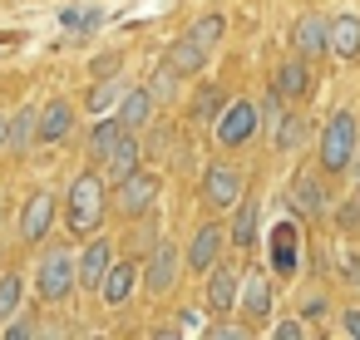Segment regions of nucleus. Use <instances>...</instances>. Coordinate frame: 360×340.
I'll return each mask as SVG.
<instances>
[{
  "mask_svg": "<svg viewBox=\"0 0 360 340\" xmlns=\"http://www.w3.org/2000/svg\"><path fill=\"white\" fill-rule=\"evenodd\" d=\"M119 133H124V124H119L114 114H104V119L94 124V133H89V158H94V163H104V153L114 148V138H119Z\"/></svg>",
  "mask_w": 360,
  "mask_h": 340,
  "instance_id": "28",
  "label": "nucleus"
},
{
  "mask_svg": "<svg viewBox=\"0 0 360 340\" xmlns=\"http://www.w3.org/2000/svg\"><path fill=\"white\" fill-rule=\"evenodd\" d=\"M222 109H227V89H222V84H202V89H198V99H193V109H188V119L212 129Z\"/></svg>",
  "mask_w": 360,
  "mask_h": 340,
  "instance_id": "25",
  "label": "nucleus"
},
{
  "mask_svg": "<svg viewBox=\"0 0 360 340\" xmlns=\"http://www.w3.org/2000/svg\"><path fill=\"white\" fill-rule=\"evenodd\" d=\"M109 266H114V242H109V237H94V242L79 251V261H75V286L99 291V281H104Z\"/></svg>",
  "mask_w": 360,
  "mask_h": 340,
  "instance_id": "17",
  "label": "nucleus"
},
{
  "mask_svg": "<svg viewBox=\"0 0 360 340\" xmlns=\"http://www.w3.org/2000/svg\"><path fill=\"white\" fill-rule=\"evenodd\" d=\"M178 320H183V325H178V330H188V335H198V330H202V315H198V310H183V315H178Z\"/></svg>",
  "mask_w": 360,
  "mask_h": 340,
  "instance_id": "36",
  "label": "nucleus"
},
{
  "mask_svg": "<svg viewBox=\"0 0 360 340\" xmlns=\"http://www.w3.org/2000/svg\"><path fill=\"white\" fill-rule=\"evenodd\" d=\"M237 310H242V320H247V325L271 320V276H266V271H247V276H242Z\"/></svg>",
  "mask_w": 360,
  "mask_h": 340,
  "instance_id": "14",
  "label": "nucleus"
},
{
  "mask_svg": "<svg viewBox=\"0 0 360 340\" xmlns=\"http://www.w3.org/2000/svg\"><path fill=\"white\" fill-rule=\"evenodd\" d=\"M291 55H301V60H330L326 55V15H316V11H306V15H296V25H291Z\"/></svg>",
  "mask_w": 360,
  "mask_h": 340,
  "instance_id": "15",
  "label": "nucleus"
},
{
  "mask_svg": "<svg viewBox=\"0 0 360 340\" xmlns=\"http://www.w3.org/2000/svg\"><path fill=\"white\" fill-rule=\"evenodd\" d=\"M271 94H276L281 104H301V99L311 94V60L286 55V60L276 65V74H271Z\"/></svg>",
  "mask_w": 360,
  "mask_h": 340,
  "instance_id": "13",
  "label": "nucleus"
},
{
  "mask_svg": "<svg viewBox=\"0 0 360 340\" xmlns=\"http://www.w3.org/2000/svg\"><path fill=\"white\" fill-rule=\"evenodd\" d=\"M139 168H143V143H139L134 129H124V133L114 138V148L104 153V178H109V183H124V178L139 173Z\"/></svg>",
  "mask_w": 360,
  "mask_h": 340,
  "instance_id": "16",
  "label": "nucleus"
},
{
  "mask_svg": "<svg viewBox=\"0 0 360 340\" xmlns=\"http://www.w3.org/2000/svg\"><path fill=\"white\" fill-rule=\"evenodd\" d=\"M158 192H163V178L148 173V168H139V173H129L124 183H114V212L134 222V217H143V212L158 207Z\"/></svg>",
  "mask_w": 360,
  "mask_h": 340,
  "instance_id": "5",
  "label": "nucleus"
},
{
  "mask_svg": "<svg viewBox=\"0 0 360 340\" xmlns=\"http://www.w3.org/2000/svg\"><path fill=\"white\" fill-rule=\"evenodd\" d=\"M340 335L345 340H360V306H345L340 310Z\"/></svg>",
  "mask_w": 360,
  "mask_h": 340,
  "instance_id": "33",
  "label": "nucleus"
},
{
  "mask_svg": "<svg viewBox=\"0 0 360 340\" xmlns=\"http://www.w3.org/2000/svg\"><path fill=\"white\" fill-rule=\"evenodd\" d=\"M35 124H40V114H35V109H20V114L11 119V138H6V148L25 153V148H30V138H35Z\"/></svg>",
  "mask_w": 360,
  "mask_h": 340,
  "instance_id": "29",
  "label": "nucleus"
},
{
  "mask_svg": "<svg viewBox=\"0 0 360 340\" xmlns=\"http://www.w3.org/2000/svg\"><path fill=\"white\" fill-rule=\"evenodd\" d=\"M355 148H360V119H355V109H335L316 138V168L326 178H340V173H350Z\"/></svg>",
  "mask_w": 360,
  "mask_h": 340,
  "instance_id": "2",
  "label": "nucleus"
},
{
  "mask_svg": "<svg viewBox=\"0 0 360 340\" xmlns=\"http://www.w3.org/2000/svg\"><path fill=\"white\" fill-rule=\"evenodd\" d=\"M119 94H124V84H114V79H99V84L89 89V109H94V114H109V109L119 104Z\"/></svg>",
  "mask_w": 360,
  "mask_h": 340,
  "instance_id": "30",
  "label": "nucleus"
},
{
  "mask_svg": "<svg viewBox=\"0 0 360 340\" xmlns=\"http://www.w3.org/2000/svg\"><path fill=\"white\" fill-rule=\"evenodd\" d=\"M148 94H153L158 104H168V99L178 94V74H173L168 65H158V70H153V79H148Z\"/></svg>",
  "mask_w": 360,
  "mask_h": 340,
  "instance_id": "31",
  "label": "nucleus"
},
{
  "mask_svg": "<svg viewBox=\"0 0 360 340\" xmlns=\"http://www.w3.org/2000/svg\"><path fill=\"white\" fill-rule=\"evenodd\" d=\"M350 286H355V291H360V271H355V281H350Z\"/></svg>",
  "mask_w": 360,
  "mask_h": 340,
  "instance_id": "39",
  "label": "nucleus"
},
{
  "mask_svg": "<svg viewBox=\"0 0 360 340\" xmlns=\"http://www.w3.org/2000/svg\"><path fill=\"white\" fill-rule=\"evenodd\" d=\"M25 301V276L20 271H0V320H11Z\"/></svg>",
  "mask_w": 360,
  "mask_h": 340,
  "instance_id": "27",
  "label": "nucleus"
},
{
  "mask_svg": "<svg viewBox=\"0 0 360 340\" xmlns=\"http://www.w3.org/2000/svg\"><path fill=\"white\" fill-rule=\"evenodd\" d=\"M35 291H40L45 301H55V306H60V301L75 291V251H70V247H50V251L40 256Z\"/></svg>",
  "mask_w": 360,
  "mask_h": 340,
  "instance_id": "8",
  "label": "nucleus"
},
{
  "mask_svg": "<svg viewBox=\"0 0 360 340\" xmlns=\"http://www.w3.org/2000/svg\"><path fill=\"white\" fill-rule=\"evenodd\" d=\"M257 133H262V104L257 99H227V109L212 124V138L222 148H247Z\"/></svg>",
  "mask_w": 360,
  "mask_h": 340,
  "instance_id": "3",
  "label": "nucleus"
},
{
  "mask_svg": "<svg viewBox=\"0 0 360 340\" xmlns=\"http://www.w3.org/2000/svg\"><path fill=\"white\" fill-rule=\"evenodd\" d=\"M178 271H183V251H178L168 237H158V242L148 247V261L139 266V281H143L148 296H168V291L178 286Z\"/></svg>",
  "mask_w": 360,
  "mask_h": 340,
  "instance_id": "7",
  "label": "nucleus"
},
{
  "mask_svg": "<svg viewBox=\"0 0 360 340\" xmlns=\"http://www.w3.org/2000/svg\"><path fill=\"white\" fill-rule=\"evenodd\" d=\"M202 276H207V281H202V306H207L212 315H227V310H237L242 271H237V266H227V261H212Z\"/></svg>",
  "mask_w": 360,
  "mask_h": 340,
  "instance_id": "9",
  "label": "nucleus"
},
{
  "mask_svg": "<svg viewBox=\"0 0 360 340\" xmlns=\"http://www.w3.org/2000/svg\"><path fill=\"white\" fill-rule=\"evenodd\" d=\"M291 212L301 217V222H326L330 217V188H326V173L321 168H301L296 178H291Z\"/></svg>",
  "mask_w": 360,
  "mask_h": 340,
  "instance_id": "6",
  "label": "nucleus"
},
{
  "mask_svg": "<svg viewBox=\"0 0 360 340\" xmlns=\"http://www.w3.org/2000/svg\"><path fill=\"white\" fill-rule=\"evenodd\" d=\"M75 133V104L70 99H50L40 109V124H35V138L40 143H65Z\"/></svg>",
  "mask_w": 360,
  "mask_h": 340,
  "instance_id": "20",
  "label": "nucleus"
},
{
  "mask_svg": "<svg viewBox=\"0 0 360 340\" xmlns=\"http://www.w3.org/2000/svg\"><path fill=\"white\" fill-rule=\"evenodd\" d=\"M35 330H40L35 320H15V315H11V325H6V340H30Z\"/></svg>",
  "mask_w": 360,
  "mask_h": 340,
  "instance_id": "35",
  "label": "nucleus"
},
{
  "mask_svg": "<svg viewBox=\"0 0 360 340\" xmlns=\"http://www.w3.org/2000/svg\"><path fill=\"white\" fill-rule=\"evenodd\" d=\"M237 197H242V173L232 163H207V173H202V202L212 212H232Z\"/></svg>",
  "mask_w": 360,
  "mask_h": 340,
  "instance_id": "11",
  "label": "nucleus"
},
{
  "mask_svg": "<svg viewBox=\"0 0 360 340\" xmlns=\"http://www.w3.org/2000/svg\"><path fill=\"white\" fill-rule=\"evenodd\" d=\"M257 227H262V207H257V202H247V197H237L232 222H227V247H232V251H252Z\"/></svg>",
  "mask_w": 360,
  "mask_h": 340,
  "instance_id": "23",
  "label": "nucleus"
},
{
  "mask_svg": "<svg viewBox=\"0 0 360 340\" xmlns=\"http://www.w3.org/2000/svg\"><path fill=\"white\" fill-rule=\"evenodd\" d=\"M266 256H271V276H281V281H291V276L301 271V261H306V232H301L296 212L281 217V222L271 227V237H266Z\"/></svg>",
  "mask_w": 360,
  "mask_h": 340,
  "instance_id": "4",
  "label": "nucleus"
},
{
  "mask_svg": "<svg viewBox=\"0 0 360 340\" xmlns=\"http://www.w3.org/2000/svg\"><path fill=\"white\" fill-rule=\"evenodd\" d=\"M188 35H193L202 50H217L222 35H227V15H222V11H207V15H198V20L188 25Z\"/></svg>",
  "mask_w": 360,
  "mask_h": 340,
  "instance_id": "26",
  "label": "nucleus"
},
{
  "mask_svg": "<svg viewBox=\"0 0 360 340\" xmlns=\"http://www.w3.org/2000/svg\"><path fill=\"white\" fill-rule=\"evenodd\" d=\"M153 109H158V99H153L143 84H134V89H124V94H119L114 119H119L124 129H134V133H139V129H148V124H153Z\"/></svg>",
  "mask_w": 360,
  "mask_h": 340,
  "instance_id": "19",
  "label": "nucleus"
},
{
  "mask_svg": "<svg viewBox=\"0 0 360 340\" xmlns=\"http://www.w3.org/2000/svg\"><path fill=\"white\" fill-rule=\"evenodd\" d=\"M222 251H227V227H222V222H202V227L193 232L188 251H183V266H193V271L202 276L212 261H222Z\"/></svg>",
  "mask_w": 360,
  "mask_h": 340,
  "instance_id": "12",
  "label": "nucleus"
},
{
  "mask_svg": "<svg viewBox=\"0 0 360 340\" xmlns=\"http://www.w3.org/2000/svg\"><path fill=\"white\" fill-rule=\"evenodd\" d=\"M134 286H139V261H119L114 256V266L99 281V296H104V306H124L134 296Z\"/></svg>",
  "mask_w": 360,
  "mask_h": 340,
  "instance_id": "24",
  "label": "nucleus"
},
{
  "mask_svg": "<svg viewBox=\"0 0 360 340\" xmlns=\"http://www.w3.org/2000/svg\"><path fill=\"white\" fill-rule=\"evenodd\" d=\"M104 212H109V178L89 168V173H79V178L70 183L65 222H70V232H75V237H94V232H99V222H104Z\"/></svg>",
  "mask_w": 360,
  "mask_h": 340,
  "instance_id": "1",
  "label": "nucleus"
},
{
  "mask_svg": "<svg viewBox=\"0 0 360 340\" xmlns=\"http://www.w3.org/2000/svg\"><path fill=\"white\" fill-rule=\"evenodd\" d=\"M326 55L335 65H360V15L340 11L326 20Z\"/></svg>",
  "mask_w": 360,
  "mask_h": 340,
  "instance_id": "10",
  "label": "nucleus"
},
{
  "mask_svg": "<svg viewBox=\"0 0 360 340\" xmlns=\"http://www.w3.org/2000/svg\"><path fill=\"white\" fill-rule=\"evenodd\" d=\"M306 133H311V124L301 119V109L296 104H281L276 109V124H271V148L276 153H291V148L306 143Z\"/></svg>",
  "mask_w": 360,
  "mask_h": 340,
  "instance_id": "21",
  "label": "nucleus"
},
{
  "mask_svg": "<svg viewBox=\"0 0 360 340\" xmlns=\"http://www.w3.org/2000/svg\"><path fill=\"white\" fill-rule=\"evenodd\" d=\"M207 335H212V340H247L252 325H207Z\"/></svg>",
  "mask_w": 360,
  "mask_h": 340,
  "instance_id": "34",
  "label": "nucleus"
},
{
  "mask_svg": "<svg viewBox=\"0 0 360 340\" xmlns=\"http://www.w3.org/2000/svg\"><path fill=\"white\" fill-rule=\"evenodd\" d=\"M207 55H212V50H202V45H198L193 35H178V40L168 45L163 65H168V70H173L178 79H193V74H202V70H207Z\"/></svg>",
  "mask_w": 360,
  "mask_h": 340,
  "instance_id": "18",
  "label": "nucleus"
},
{
  "mask_svg": "<svg viewBox=\"0 0 360 340\" xmlns=\"http://www.w3.org/2000/svg\"><path fill=\"white\" fill-rule=\"evenodd\" d=\"M50 227H55V197H50V192H35V197L25 202V212H20V237L35 247V242L50 237Z\"/></svg>",
  "mask_w": 360,
  "mask_h": 340,
  "instance_id": "22",
  "label": "nucleus"
},
{
  "mask_svg": "<svg viewBox=\"0 0 360 340\" xmlns=\"http://www.w3.org/2000/svg\"><path fill=\"white\" fill-rule=\"evenodd\" d=\"M355 217H360V192H355Z\"/></svg>",
  "mask_w": 360,
  "mask_h": 340,
  "instance_id": "40",
  "label": "nucleus"
},
{
  "mask_svg": "<svg viewBox=\"0 0 360 340\" xmlns=\"http://www.w3.org/2000/svg\"><path fill=\"white\" fill-rule=\"evenodd\" d=\"M114 70H119V55H104V60L94 65V74H114Z\"/></svg>",
  "mask_w": 360,
  "mask_h": 340,
  "instance_id": "37",
  "label": "nucleus"
},
{
  "mask_svg": "<svg viewBox=\"0 0 360 340\" xmlns=\"http://www.w3.org/2000/svg\"><path fill=\"white\" fill-rule=\"evenodd\" d=\"M6 138H11V124H6V119H0V148H6Z\"/></svg>",
  "mask_w": 360,
  "mask_h": 340,
  "instance_id": "38",
  "label": "nucleus"
},
{
  "mask_svg": "<svg viewBox=\"0 0 360 340\" xmlns=\"http://www.w3.org/2000/svg\"><path fill=\"white\" fill-rule=\"evenodd\" d=\"M266 335H271V340H301V335H306V325H301V315H286V320H276Z\"/></svg>",
  "mask_w": 360,
  "mask_h": 340,
  "instance_id": "32",
  "label": "nucleus"
}]
</instances>
